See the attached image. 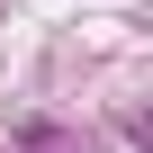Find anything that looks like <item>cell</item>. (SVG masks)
Returning a JSON list of instances; mask_svg holds the SVG:
<instances>
[{
  "label": "cell",
  "instance_id": "obj_1",
  "mask_svg": "<svg viewBox=\"0 0 153 153\" xmlns=\"http://www.w3.org/2000/svg\"><path fill=\"white\" fill-rule=\"evenodd\" d=\"M9 144H18V153H81V135H63L54 117H18V126H9Z\"/></svg>",
  "mask_w": 153,
  "mask_h": 153
}]
</instances>
